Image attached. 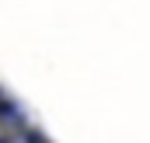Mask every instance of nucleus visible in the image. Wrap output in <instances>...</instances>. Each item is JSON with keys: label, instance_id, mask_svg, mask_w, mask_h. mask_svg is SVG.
Masks as SVG:
<instances>
[{"label": "nucleus", "instance_id": "obj_1", "mask_svg": "<svg viewBox=\"0 0 150 143\" xmlns=\"http://www.w3.org/2000/svg\"><path fill=\"white\" fill-rule=\"evenodd\" d=\"M0 143H7V140H4V136H0Z\"/></svg>", "mask_w": 150, "mask_h": 143}]
</instances>
